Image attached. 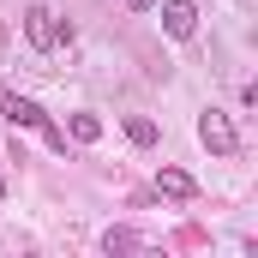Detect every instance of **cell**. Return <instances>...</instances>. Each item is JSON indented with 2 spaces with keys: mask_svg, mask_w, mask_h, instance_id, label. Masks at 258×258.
<instances>
[{
  "mask_svg": "<svg viewBox=\"0 0 258 258\" xmlns=\"http://www.w3.org/2000/svg\"><path fill=\"white\" fill-rule=\"evenodd\" d=\"M0 114H6L12 126L42 132V138H48V150H60V156H66V126H54V120L42 114V102H30V96H18L12 84H0Z\"/></svg>",
  "mask_w": 258,
  "mask_h": 258,
  "instance_id": "1",
  "label": "cell"
},
{
  "mask_svg": "<svg viewBox=\"0 0 258 258\" xmlns=\"http://www.w3.org/2000/svg\"><path fill=\"white\" fill-rule=\"evenodd\" d=\"M198 144H204L210 156H222V162L240 156V132H234V120H228L222 108H204V114H198Z\"/></svg>",
  "mask_w": 258,
  "mask_h": 258,
  "instance_id": "2",
  "label": "cell"
},
{
  "mask_svg": "<svg viewBox=\"0 0 258 258\" xmlns=\"http://www.w3.org/2000/svg\"><path fill=\"white\" fill-rule=\"evenodd\" d=\"M24 36H30V48L48 54V48H60V36H72V30H66L48 6H24Z\"/></svg>",
  "mask_w": 258,
  "mask_h": 258,
  "instance_id": "3",
  "label": "cell"
},
{
  "mask_svg": "<svg viewBox=\"0 0 258 258\" xmlns=\"http://www.w3.org/2000/svg\"><path fill=\"white\" fill-rule=\"evenodd\" d=\"M162 30H168L174 42H186L198 30V0H162Z\"/></svg>",
  "mask_w": 258,
  "mask_h": 258,
  "instance_id": "4",
  "label": "cell"
},
{
  "mask_svg": "<svg viewBox=\"0 0 258 258\" xmlns=\"http://www.w3.org/2000/svg\"><path fill=\"white\" fill-rule=\"evenodd\" d=\"M156 192H168V198H192V192H198V180L186 174V168H156Z\"/></svg>",
  "mask_w": 258,
  "mask_h": 258,
  "instance_id": "5",
  "label": "cell"
},
{
  "mask_svg": "<svg viewBox=\"0 0 258 258\" xmlns=\"http://www.w3.org/2000/svg\"><path fill=\"white\" fill-rule=\"evenodd\" d=\"M144 246H150V240L132 234V228H108V234H102V252H144Z\"/></svg>",
  "mask_w": 258,
  "mask_h": 258,
  "instance_id": "6",
  "label": "cell"
},
{
  "mask_svg": "<svg viewBox=\"0 0 258 258\" xmlns=\"http://www.w3.org/2000/svg\"><path fill=\"white\" fill-rule=\"evenodd\" d=\"M66 132H72V138H78V144H96V138H102V120H96V114H84V108H78V114H72V120H66Z\"/></svg>",
  "mask_w": 258,
  "mask_h": 258,
  "instance_id": "7",
  "label": "cell"
},
{
  "mask_svg": "<svg viewBox=\"0 0 258 258\" xmlns=\"http://www.w3.org/2000/svg\"><path fill=\"white\" fill-rule=\"evenodd\" d=\"M126 138L150 150V144H156V120H150V114H126Z\"/></svg>",
  "mask_w": 258,
  "mask_h": 258,
  "instance_id": "8",
  "label": "cell"
},
{
  "mask_svg": "<svg viewBox=\"0 0 258 258\" xmlns=\"http://www.w3.org/2000/svg\"><path fill=\"white\" fill-rule=\"evenodd\" d=\"M126 6H132V12H150V6H156V0H126Z\"/></svg>",
  "mask_w": 258,
  "mask_h": 258,
  "instance_id": "9",
  "label": "cell"
},
{
  "mask_svg": "<svg viewBox=\"0 0 258 258\" xmlns=\"http://www.w3.org/2000/svg\"><path fill=\"white\" fill-rule=\"evenodd\" d=\"M0 198H6V174H0Z\"/></svg>",
  "mask_w": 258,
  "mask_h": 258,
  "instance_id": "10",
  "label": "cell"
}]
</instances>
